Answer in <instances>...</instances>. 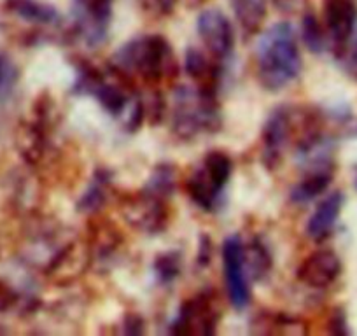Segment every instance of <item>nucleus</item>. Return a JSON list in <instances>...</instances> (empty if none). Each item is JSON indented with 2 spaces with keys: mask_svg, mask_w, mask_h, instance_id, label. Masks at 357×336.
Returning <instances> with one entry per match:
<instances>
[{
  "mask_svg": "<svg viewBox=\"0 0 357 336\" xmlns=\"http://www.w3.org/2000/svg\"><path fill=\"white\" fill-rule=\"evenodd\" d=\"M343 207V194L340 191H335V193L328 194L321 204L317 205L314 214L310 215L307 224V231L310 235V238L321 240L328 238L329 235L335 229L336 221L340 217V212H342Z\"/></svg>",
  "mask_w": 357,
  "mask_h": 336,
  "instance_id": "2eb2a0df",
  "label": "nucleus"
},
{
  "mask_svg": "<svg viewBox=\"0 0 357 336\" xmlns=\"http://www.w3.org/2000/svg\"><path fill=\"white\" fill-rule=\"evenodd\" d=\"M257 74L266 90L279 91L294 81L301 70L296 32L287 22L275 23L261 37L256 49Z\"/></svg>",
  "mask_w": 357,
  "mask_h": 336,
  "instance_id": "f257e3e1",
  "label": "nucleus"
},
{
  "mask_svg": "<svg viewBox=\"0 0 357 336\" xmlns=\"http://www.w3.org/2000/svg\"><path fill=\"white\" fill-rule=\"evenodd\" d=\"M268 0H231V9L245 39L256 36L266 18Z\"/></svg>",
  "mask_w": 357,
  "mask_h": 336,
  "instance_id": "dca6fc26",
  "label": "nucleus"
},
{
  "mask_svg": "<svg viewBox=\"0 0 357 336\" xmlns=\"http://www.w3.org/2000/svg\"><path fill=\"white\" fill-rule=\"evenodd\" d=\"M93 243L97 254L107 256L119 245V235L112 226H97L93 233Z\"/></svg>",
  "mask_w": 357,
  "mask_h": 336,
  "instance_id": "b1692460",
  "label": "nucleus"
},
{
  "mask_svg": "<svg viewBox=\"0 0 357 336\" xmlns=\"http://www.w3.org/2000/svg\"><path fill=\"white\" fill-rule=\"evenodd\" d=\"M16 77H18V72H16L15 63L6 54H0V95L11 90Z\"/></svg>",
  "mask_w": 357,
  "mask_h": 336,
  "instance_id": "a878e982",
  "label": "nucleus"
},
{
  "mask_svg": "<svg viewBox=\"0 0 357 336\" xmlns=\"http://www.w3.org/2000/svg\"><path fill=\"white\" fill-rule=\"evenodd\" d=\"M218 61L219 60H215L214 56L208 58L204 51L197 49V47L188 49L186 72L195 81L198 90L215 95L219 84V72H221Z\"/></svg>",
  "mask_w": 357,
  "mask_h": 336,
  "instance_id": "f8f14e48",
  "label": "nucleus"
},
{
  "mask_svg": "<svg viewBox=\"0 0 357 336\" xmlns=\"http://www.w3.org/2000/svg\"><path fill=\"white\" fill-rule=\"evenodd\" d=\"M202 167H204L205 172L212 177V181L221 188H225L226 183L229 181V177H231V160H229L228 154L222 153V151H211V153L204 158Z\"/></svg>",
  "mask_w": 357,
  "mask_h": 336,
  "instance_id": "aec40b11",
  "label": "nucleus"
},
{
  "mask_svg": "<svg viewBox=\"0 0 357 336\" xmlns=\"http://www.w3.org/2000/svg\"><path fill=\"white\" fill-rule=\"evenodd\" d=\"M354 183H356V188H357V167L356 170H354Z\"/></svg>",
  "mask_w": 357,
  "mask_h": 336,
  "instance_id": "2f4dec72",
  "label": "nucleus"
},
{
  "mask_svg": "<svg viewBox=\"0 0 357 336\" xmlns=\"http://www.w3.org/2000/svg\"><path fill=\"white\" fill-rule=\"evenodd\" d=\"M177 4L178 0H144V6H146L147 11L160 16V18L170 16L175 11V8H177Z\"/></svg>",
  "mask_w": 357,
  "mask_h": 336,
  "instance_id": "cd10ccee",
  "label": "nucleus"
},
{
  "mask_svg": "<svg viewBox=\"0 0 357 336\" xmlns=\"http://www.w3.org/2000/svg\"><path fill=\"white\" fill-rule=\"evenodd\" d=\"M112 67L132 81L137 77L147 84L172 81L178 74L174 51L161 36H142L128 40L116 51Z\"/></svg>",
  "mask_w": 357,
  "mask_h": 336,
  "instance_id": "f03ea898",
  "label": "nucleus"
},
{
  "mask_svg": "<svg viewBox=\"0 0 357 336\" xmlns=\"http://www.w3.org/2000/svg\"><path fill=\"white\" fill-rule=\"evenodd\" d=\"M109 191H111V174L104 168H98L89 186L86 188L84 194L79 200V211L88 212V214L97 212L107 201Z\"/></svg>",
  "mask_w": 357,
  "mask_h": 336,
  "instance_id": "a211bd4d",
  "label": "nucleus"
},
{
  "mask_svg": "<svg viewBox=\"0 0 357 336\" xmlns=\"http://www.w3.org/2000/svg\"><path fill=\"white\" fill-rule=\"evenodd\" d=\"M324 20L338 54L357 29V0H324Z\"/></svg>",
  "mask_w": 357,
  "mask_h": 336,
  "instance_id": "9d476101",
  "label": "nucleus"
},
{
  "mask_svg": "<svg viewBox=\"0 0 357 336\" xmlns=\"http://www.w3.org/2000/svg\"><path fill=\"white\" fill-rule=\"evenodd\" d=\"M273 6L282 15H298V13L305 11L307 0H273Z\"/></svg>",
  "mask_w": 357,
  "mask_h": 336,
  "instance_id": "c85d7f7f",
  "label": "nucleus"
},
{
  "mask_svg": "<svg viewBox=\"0 0 357 336\" xmlns=\"http://www.w3.org/2000/svg\"><path fill=\"white\" fill-rule=\"evenodd\" d=\"M218 321L219 310L215 307L214 296L200 293L184 301L183 307L178 308L170 331L175 335H214Z\"/></svg>",
  "mask_w": 357,
  "mask_h": 336,
  "instance_id": "39448f33",
  "label": "nucleus"
},
{
  "mask_svg": "<svg viewBox=\"0 0 357 336\" xmlns=\"http://www.w3.org/2000/svg\"><path fill=\"white\" fill-rule=\"evenodd\" d=\"M121 208L126 221L133 228L144 233H151V235L163 231L168 222L167 200L146 190L140 191L139 194L125 198Z\"/></svg>",
  "mask_w": 357,
  "mask_h": 336,
  "instance_id": "423d86ee",
  "label": "nucleus"
},
{
  "mask_svg": "<svg viewBox=\"0 0 357 336\" xmlns=\"http://www.w3.org/2000/svg\"><path fill=\"white\" fill-rule=\"evenodd\" d=\"M20 301V294L6 282L4 279H0V314L9 312L15 308Z\"/></svg>",
  "mask_w": 357,
  "mask_h": 336,
  "instance_id": "bb28decb",
  "label": "nucleus"
},
{
  "mask_svg": "<svg viewBox=\"0 0 357 336\" xmlns=\"http://www.w3.org/2000/svg\"><path fill=\"white\" fill-rule=\"evenodd\" d=\"M342 273V261L333 250L312 252L298 268V279L314 289H326Z\"/></svg>",
  "mask_w": 357,
  "mask_h": 336,
  "instance_id": "9b49d317",
  "label": "nucleus"
},
{
  "mask_svg": "<svg viewBox=\"0 0 357 336\" xmlns=\"http://www.w3.org/2000/svg\"><path fill=\"white\" fill-rule=\"evenodd\" d=\"M72 33L86 46H100L109 33L112 0H72Z\"/></svg>",
  "mask_w": 357,
  "mask_h": 336,
  "instance_id": "20e7f679",
  "label": "nucleus"
},
{
  "mask_svg": "<svg viewBox=\"0 0 357 336\" xmlns=\"http://www.w3.org/2000/svg\"><path fill=\"white\" fill-rule=\"evenodd\" d=\"M123 331H125L126 335H142V333H144L142 319H140L139 315H135V314L126 315L125 329H123Z\"/></svg>",
  "mask_w": 357,
  "mask_h": 336,
  "instance_id": "c756f323",
  "label": "nucleus"
},
{
  "mask_svg": "<svg viewBox=\"0 0 357 336\" xmlns=\"http://www.w3.org/2000/svg\"><path fill=\"white\" fill-rule=\"evenodd\" d=\"M4 11L37 26H56L61 22L60 13L43 0H4Z\"/></svg>",
  "mask_w": 357,
  "mask_h": 336,
  "instance_id": "ddd939ff",
  "label": "nucleus"
},
{
  "mask_svg": "<svg viewBox=\"0 0 357 336\" xmlns=\"http://www.w3.org/2000/svg\"><path fill=\"white\" fill-rule=\"evenodd\" d=\"M222 265L228 298L236 310H243L250 301L249 280H247L243 243L240 236L231 235L222 243Z\"/></svg>",
  "mask_w": 357,
  "mask_h": 336,
  "instance_id": "0eeeda50",
  "label": "nucleus"
},
{
  "mask_svg": "<svg viewBox=\"0 0 357 336\" xmlns=\"http://www.w3.org/2000/svg\"><path fill=\"white\" fill-rule=\"evenodd\" d=\"M174 188H175L174 168H172L170 165H160V167L154 168L153 176L149 177V181H147L144 190L156 194V197L168 200V197L172 194Z\"/></svg>",
  "mask_w": 357,
  "mask_h": 336,
  "instance_id": "4be33fe9",
  "label": "nucleus"
},
{
  "mask_svg": "<svg viewBox=\"0 0 357 336\" xmlns=\"http://www.w3.org/2000/svg\"><path fill=\"white\" fill-rule=\"evenodd\" d=\"M336 58L342 61L347 74H349L350 77L357 79V29L356 32L352 33V37L347 40L345 46L342 47V51L336 54Z\"/></svg>",
  "mask_w": 357,
  "mask_h": 336,
  "instance_id": "393cba45",
  "label": "nucleus"
},
{
  "mask_svg": "<svg viewBox=\"0 0 357 336\" xmlns=\"http://www.w3.org/2000/svg\"><path fill=\"white\" fill-rule=\"evenodd\" d=\"M221 126L215 95L205 93L197 86H178L174 95L172 128L178 139H195L198 133L215 132Z\"/></svg>",
  "mask_w": 357,
  "mask_h": 336,
  "instance_id": "7ed1b4c3",
  "label": "nucleus"
},
{
  "mask_svg": "<svg viewBox=\"0 0 357 336\" xmlns=\"http://www.w3.org/2000/svg\"><path fill=\"white\" fill-rule=\"evenodd\" d=\"M181 254H177L175 250H168L163 252L161 256H158L156 261H154V275H156L158 282L160 284H170L181 275Z\"/></svg>",
  "mask_w": 357,
  "mask_h": 336,
  "instance_id": "5701e85b",
  "label": "nucleus"
},
{
  "mask_svg": "<svg viewBox=\"0 0 357 336\" xmlns=\"http://www.w3.org/2000/svg\"><path fill=\"white\" fill-rule=\"evenodd\" d=\"M197 30L208 54L215 60H226L235 46V33L229 20L219 9H207L198 16Z\"/></svg>",
  "mask_w": 357,
  "mask_h": 336,
  "instance_id": "6e6552de",
  "label": "nucleus"
},
{
  "mask_svg": "<svg viewBox=\"0 0 357 336\" xmlns=\"http://www.w3.org/2000/svg\"><path fill=\"white\" fill-rule=\"evenodd\" d=\"M188 194L191 197V200L202 207L204 211H212L215 208L219 201V194H221L222 188L212 181V177L205 172V168L200 167L195 170L193 176L188 179L186 184Z\"/></svg>",
  "mask_w": 357,
  "mask_h": 336,
  "instance_id": "f3484780",
  "label": "nucleus"
},
{
  "mask_svg": "<svg viewBox=\"0 0 357 336\" xmlns=\"http://www.w3.org/2000/svg\"><path fill=\"white\" fill-rule=\"evenodd\" d=\"M291 133H293V109H275L263 128V161L270 170L279 167Z\"/></svg>",
  "mask_w": 357,
  "mask_h": 336,
  "instance_id": "1a4fd4ad",
  "label": "nucleus"
},
{
  "mask_svg": "<svg viewBox=\"0 0 357 336\" xmlns=\"http://www.w3.org/2000/svg\"><path fill=\"white\" fill-rule=\"evenodd\" d=\"M333 179V165L328 158L315 160V165L310 172L293 188L291 191V200L294 204H308L319 194L328 190L329 183Z\"/></svg>",
  "mask_w": 357,
  "mask_h": 336,
  "instance_id": "4468645a",
  "label": "nucleus"
},
{
  "mask_svg": "<svg viewBox=\"0 0 357 336\" xmlns=\"http://www.w3.org/2000/svg\"><path fill=\"white\" fill-rule=\"evenodd\" d=\"M211 256H212L211 238H208V236H202L200 254H198V265H200V268H205V266L211 263Z\"/></svg>",
  "mask_w": 357,
  "mask_h": 336,
  "instance_id": "7c9ffc66",
  "label": "nucleus"
},
{
  "mask_svg": "<svg viewBox=\"0 0 357 336\" xmlns=\"http://www.w3.org/2000/svg\"><path fill=\"white\" fill-rule=\"evenodd\" d=\"M243 261H245V270L249 275L256 280L264 279L272 268V256L266 247L256 238L243 245Z\"/></svg>",
  "mask_w": 357,
  "mask_h": 336,
  "instance_id": "6ab92c4d",
  "label": "nucleus"
},
{
  "mask_svg": "<svg viewBox=\"0 0 357 336\" xmlns=\"http://www.w3.org/2000/svg\"><path fill=\"white\" fill-rule=\"evenodd\" d=\"M301 37H303V43L312 53H322L328 46V39H326V32L322 29V25L319 23V20L315 18V15L307 13L303 16V22H301Z\"/></svg>",
  "mask_w": 357,
  "mask_h": 336,
  "instance_id": "412c9836",
  "label": "nucleus"
}]
</instances>
